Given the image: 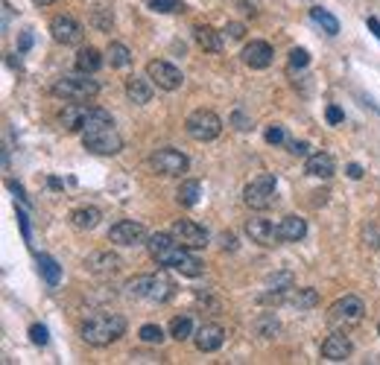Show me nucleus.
Masks as SVG:
<instances>
[{
  "instance_id": "1",
  "label": "nucleus",
  "mask_w": 380,
  "mask_h": 365,
  "mask_svg": "<svg viewBox=\"0 0 380 365\" xmlns=\"http://www.w3.org/2000/svg\"><path fill=\"white\" fill-rule=\"evenodd\" d=\"M147 249L152 254V260L158 263V266H167V269H176L181 272L184 278H199L205 272V263L193 254V249L181 246V242L173 237V234H164V231H158V234H152L147 240Z\"/></svg>"
},
{
  "instance_id": "2",
  "label": "nucleus",
  "mask_w": 380,
  "mask_h": 365,
  "mask_svg": "<svg viewBox=\"0 0 380 365\" xmlns=\"http://www.w3.org/2000/svg\"><path fill=\"white\" fill-rule=\"evenodd\" d=\"M82 147L94 155H117L123 149V138L105 108H94L91 112L88 123L82 129Z\"/></svg>"
},
{
  "instance_id": "3",
  "label": "nucleus",
  "mask_w": 380,
  "mask_h": 365,
  "mask_svg": "<svg viewBox=\"0 0 380 365\" xmlns=\"http://www.w3.org/2000/svg\"><path fill=\"white\" fill-rule=\"evenodd\" d=\"M79 333L88 345L105 348V345H112V342H117L126 333V318L121 313H112V310H100V313H91L88 318H85Z\"/></svg>"
},
{
  "instance_id": "4",
  "label": "nucleus",
  "mask_w": 380,
  "mask_h": 365,
  "mask_svg": "<svg viewBox=\"0 0 380 365\" xmlns=\"http://www.w3.org/2000/svg\"><path fill=\"white\" fill-rule=\"evenodd\" d=\"M126 292L132 298H144V301L152 304H164L176 295V284H173L164 272L155 275H135V278L126 281Z\"/></svg>"
},
{
  "instance_id": "5",
  "label": "nucleus",
  "mask_w": 380,
  "mask_h": 365,
  "mask_svg": "<svg viewBox=\"0 0 380 365\" xmlns=\"http://www.w3.org/2000/svg\"><path fill=\"white\" fill-rule=\"evenodd\" d=\"M53 97L64 99V103H88V99H94L97 94H100V85H97V79H91V73H68L62 76V79L53 82Z\"/></svg>"
},
{
  "instance_id": "6",
  "label": "nucleus",
  "mask_w": 380,
  "mask_h": 365,
  "mask_svg": "<svg viewBox=\"0 0 380 365\" xmlns=\"http://www.w3.org/2000/svg\"><path fill=\"white\" fill-rule=\"evenodd\" d=\"M363 316H366V304L357 295H345V298H340V301H333L328 307V325L333 330H345V333L360 325Z\"/></svg>"
},
{
  "instance_id": "7",
  "label": "nucleus",
  "mask_w": 380,
  "mask_h": 365,
  "mask_svg": "<svg viewBox=\"0 0 380 365\" xmlns=\"http://www.w3.org/2000/svg\"><path fill=\"white\" fill-rule=\"evenodd\" d=\"M275 196H278V181L273 173H264L252 179L243 187V202L252 207V211H266V207L275 205Z\"/></svg>"
},
{
  "instance_id": "8",
  "label": "nucleus",
  "mask_w": 380,
  "mask_h": 365,
  "mask_svg": "<svg viewBox=\"0 0 380 365\" xmlns=\"http://www.w3.org/2000/svg\"><path fill=\"white\" fill-rule=\"evenodd\" d=\"M184 129H188V135L193 140L208 143L223 135V120L216 112H211V108H197V112L188 114V120H184Z\"/></svg>"
},
{
  "instance_id": "9",
  "label": "nucleus",
  "mask_w": 380,
  "mask_h": 365,
  "mask_svg": "<svg viewBox=\"0 0 380 365\" xmlns=\"http://www.w3.org/2000/svg\"><path fill=\"white\" fill-rule=\"evenodd\" d=\"M149 167L155 170L158 175H167V179H179L181 173H188V155L173 149V147H164V149H155L149 158Z\"/></svg>"
},
{
  "instance_id": "10",
  "label": "nucleus",
  "mask_w": 380,
  "mask_h": 365,
  "mask_svg": "<svg viewBox=\"0 0 380 365\" xmlns=\"http://www.w3.org/2000/svg\"><path fill=\"white\" fill-rule=\"evenodd\" d=\"M147 76L152 79V85L161 88V91H179L181 82H184L181 71L176 68V64L164 62V59H152V62L147 64Z\"/></svg>"
},
{
  "instance_id": "11",
  "label": "nucleus",
  "mask_w": 380,
  "mask_h": 365,
  "mask_svg": "<svg viewBox=\"0 0 380 365\" xmlns=\"http://www.w3.org/2000/svg\"><path fill=\"white\" fill-rule=\"evenodd\" d=\"M108 240L114 242V246H123V249H132V246H140L147 237V228L135 223V219H121V223H114L112 231H108Z\"/></svg>"
},
{
  "instance_id": "12",
  "label": "nucleus",
  "mask_w": 380,
  "mask_h": 365,
  "mask_svg": "<svg viewBox=\"0 0 380 365\" xmlns=\"http://www.w3.org/2000/svg\"><path fill=\"white\" fill-rule=\"evenodd\" d=\"M50 32H53V38H56L59 44H64V47L82 44V38H85V27L73 15H56L50 21Z\"/></svg>"
},
{
  "instance_id": "13",
  "label": "nucleus",
  "mask_w": 380,
  "mask_h": 365,
  "mask_svg": "<svg viewBox=\"0 0 380 365\" xmlns=\"http://www.w3.org/2000/svg\"><path fill=\"white\" fill-rule=\"evenodd\" d=\"M170 234L188 249H205L208 246V231H205L199 223H193V219H179V223H173Z\"/></svg>"
},
{
  "instance_id": "14",
  "label": "nucleus",
  "mask_w": 380,
  "mask_h": 365,
  "mask_svg": "<svg viewBox=\"0 0 380 365\" xmlns=\"http://www.w3.org/2000/svg\"><path fill=\"white\" fill-rule=\"evenodd\" d=\"M94 108L85 105V103H64V108L59 112V126L68 131V135H73V131H82L85 123H88Z\"/></svg>"
},
{
  "instance_id": "15",
  "label": "nucleus",
  "mask_w": 380,
  "mask_h": 365,
  "mask_svg": "<svg viewBox=\"0 0 380 365\" xmlns=\"http://www.w3.org/2000/svg\"><path fill=\"white\" fill-rule=\"evenodd\" d=\"M246 234L252 237V242H257V246H264V249H273L281 242V234H278V225L275 223H269V219H249L246 223Z\"/></svg>"
},
{
  "instance_id": "16",
  "label": "nucleus",
  "mask_w": 380,
  "mask_h": 365,
  "mask_svg": "<svg viewBox=\"0 0 380 365\" xmlns=\"http://www.w3.org/2000/svg\"><path fill=\"white\" fill-rule=\"evenodd\" d=\"M351 339L345 336V330H336L333 336H328L322 342V357L328 360V362H345L351 357Z\"/></svg>"
},
{
  "instance_id": "17",
  "label": "nucleus",
  "mask_w": 380,
  "mask_h": 365,
  "mask_svg": "<svg viewBox=\"0 0 380 365\" xmlns=\"http://www.w3.org/2000/svg\"><path fill=\"white\" fill-rule=\"evenodd\" d=\"M193 342H197V348L202 353H214V351H220L223 348V342H225V327L223 325H216V322H208V325H202L197 330V336H193Z\"/></svg>"
},
{
  "instance_id": "18",
  "label": "nucleus",
  "mask_w": 380,
  "mask_h": 365,
  "mask_svg": "<svg viewBox=\"0 0 380 365\" xmlns=\"http://www.w3.org/2000/svg\"><path fill=\"white\" fill-rule=\"evenodd\" d=\"M273 56H275V50L269 47L266 41H252V44H246L243 47V64L246 68H252V71H264L273 64Z\"/></svg>"
},
{
  "instance_id": "19",
  "label": "nucleus",
  "mask_w": 380,
  "mask_h": 365,
  "mask_svg": "<svg viewBox=\"0 0 380 365\" xmlns=\"http://www.w3.org/2000/svg\"><path fill=\"white\" fill-rule=\"evenodd\" d=\"M121 266H123V260L112 251H94L91 257L85 260V269H88L91 275H97V278H108V275L121 272Z\"/></svg>"
},
{
  "instance_id": "20",
  "label": "nucleus",
  "mask_w": 380,
  "mask_h": 365,
  "mask_svg": "<svg viewBox=\"0 0 380 365\" xmlns=\"http://www.w3.org/2000/svg\"><path fill=\"white\" fill-rule=\"evenodd\" d=\"M290 290H296V286H292V275L290 272H278L275 278H269L266 292H260V304H273V301L278 304V301H284Z\"/></svg>"
},
{
  "instance_id": "21",
  "label": "nucleus",
  "mask_w": 380,
  "mask_h": 365,
  "mask_svg": "<svg viewBox=\"0 0 380 365\" xmlns=\"http://www.w3.org/2000/svg\"><path fill=\"white\" fill-rule=\"evenodd\" d=\"M333 170H336V164H333V155H328V152L310 155L307 164H304V173L313 175V179H331Z\"/></svg>"
},
{
  "instance_id": "22",
  "label": "nucleus",
  "mask_w": 380,
  "mask_h": 365,
  "mask_svg": "<svg viewBox=\"0 0 380 365\" xmlns=\"http://www.w3.org/2000/svg\"><path fill=\"white\" fill-rule=\"evenodd\" d=\"M126 97H129V103H135V105H147L152 99L149 76H147V79H144V76H129V79H126Z\"/></svg>"
},
{
  "instance_id": "23",
  "label": "nucleus",
  "mask_w": 380,
  "mask_h": 365,
  "mask_svg": "<svg viewBox=\"0 0 380 365\" xmlns=\"http://www.w3.org/2000/svg\"><path fill=\"white\" fill-rule=\"evenodd\" d=\"M278 234H281V242H299L307 234V223L301 216H284L278 223Z\"/></svg>"
},
{
  "instance_id": "24",
  "label": "nucleus",
  "mask_w": 380,
  "mask_h": 365,
  "mask_svg": "<svg viewBox=\"0 0 380 365\" xmlns=\"http://www.w3.org/2000/svg\"><path fill=\"white\" fill-rule=\"evenodd\" d=\"M103 53L97 50V47H82L79 53H76V71H82V73H97L103 68Z\"/></svg>"
},
{
  "instance_id": "25",
  "label": "nucleus",
  "mask_w": 380,
  "mask_h": 365,
  "mask_svg": "<svg viewBox=\"0 0 380 365\" xmlns=\"http://www.w3.org/2000/svg\"><path fill=\"white\" fill-rule=\"evenodd\" d=\"M71 223L79 231H91V228L100 225V211H97V207H76L71 214Z\"/></svg>"
},
{
  "instance_id": "26",
  "label": "nucleus",
  "mask_w": 380,
  "mask_h": 365,
  "mask_svg": "<svg viewBox=\"0 0 380 365\" xmlns=\"http://www.w3.org/2000/svg\"><path fill=\"white\" fill-rule=\"evenodd\" d=\"M197 44L202 50H208V53H220L223 50V38H220V32H216L214 27H197Z\"/></svg>"
},
{
  "instance_id": "27",
  "label": "nucleus",
  "mask_w": 380,
  "mask_h": 365,
  "mask_svg": "<svg viewBox=\"0 0 380 365\" xmlns=\"http://www.w3.org/2000/svg\"><path fill=\"white\" fill-rule=\"evenodd\" d=\"M105 59L112 62V68H126V64H132V50L123 41H112L105 50Z\"/></svg>"
},
{
  "instance_id": "28",
  "label": "nucleus",
  "mask_w": 380,
  "mask_h": 365,
  "mask_svg": "<svg viewBox=\"0 0 380 365\" xmlns=\"http://www.w3.org/2000/svg\"><path fill=\"white\" fill-rule=\"evenodd\" d=\"M278 330H281V325H278L275 313H264V316L255 318V333L260 339H273V336H278Z\"/></svg>"
},
{
  "instance_id": "29",
  "label": "nucleus",
  "mask_w": 380,
  "mask_h": 365,
  "mask_svg": "<svg viewBox=\"0 0 380 365\" xmlns=\"http://www.w3.org/2000/svg\"><path fill=\"white\" fill-rule=\"evenodd\" d=\"M290 304L296 307V310H313L319 304V292L316 290H310V286H304V290H296L290 295Z\"/></svg>"
},
{
  "instance_id": "30",
  "label": "nucleus",
  "mask_w": 380,
  "mask_h": 365,
  "mask_svg": "<svg viewBox=\"0 0 380 365\" xmlns=\"http://www.w3.org/2000/svg\"><path fill=\"white\" fill-rule=\"evenodd\" d=\"M199 193H202V187H199V181H181V187H179V205H184V207H193L199 202Z\"/></svg>"
},
{
  "instance_id": "31",
  "label": "nucleus",
  "mask_w": 380,
  "mask_h": 365,
  "mask_svg": "<svg viewBox=\"0 0 380 365\" xmlns=\"http://www.w3.org/2000/svg\"><path fill=\"white\" fill-rule=\"evenodd\" d=\"M310 18L313 21H316V24L325 29V32H328V36H336V32H340V21H336L331 12H328V9H310Z\"/></svg>"
},
{
  "instance_id": "32",
  "label": "nucleus",
  "mask_w": 380,
  "mask_h": 365,
  "mask_svg": "<svg viewBox=\"0 0 380 365\" xmlns=\"http://www.w3.org/2000/svg\"><path fill=\"white\" fill-rule=\"evenodd\" d=\"M38 266H41V275H45V281L50 286H56L62 281V269H59V263L50 257V254H41L38 257Z\"/></svg>"
},
{
  "instance_id": "33",
  "label": "nucleus",
  "mask_w": 380,
  "mask_h": 365,
  "mask_svg": "<svg viewBox=\"0 0 380 365\" xmlns=\"http://www.w3.org/2000/svg\"><path fill=\"white\" fill-rule=\"evenodd\" d=\"M193 333V322H190V316H176L170 322V336L176 339V342H184V339H190Z\"/></svg>"
},
{
  "instance_id": "34",
  "label": "nucleus",
  "mask_w": 380,
  "mask_h": 365,
  "mask_svg": "<svg viewBox=\"0 0 380 365\" xmlns=\"http://www.w3.org/2000/svg\"><path fill=\"white\" fill-rule=\"evenodd\" d=\"M138 336H140V342H144V345H161V342L167 339V333L158 325H144V327L138 330Z\"/></svg>"
},
{
  "instance_id": "35",
  "label": "nucleus",
  "mask_w": 380,
  "mask_h": 365,
  "mask_svg": "<svg viewBox=\"0 0 380 365\" xmlns=\"http://www.w3.org/2000/svg\"><path fill=\"white\" fill-rule=\"evenodd\" d=\"M149 6L155 9V12H179L181 9V0H149Z\"/></svg>"
},
{
  "instance_id": "36",
  "label": "nucleus",
  "mask_w": 380,
  "mask_h": 365,
  "mask_svg": "<svg viewBox=\"0 0 380 365\" xmlns=\"http://www.w3.org/2000/svg\"><path fill=\"white\" fill-rule=\"evenodd\" d=\"M264 138H266V143H273V147H278V143H284L287 140V131H284V126H269L266 131H264Z\"/></svg>"
},
{
  "instance_id": "37",
  "label": "nucleus",
  "mask_w": 380,
  "mask_h": 365,
  "mask_svg": "<svg viewBox=\"0 0 380 365\" xmlns=\"http://www.w3.org/2000/svg\"><path fill=\"white\" fill-rule=\"evenodd\" d=\"M290 64H292V68H307V64H310V53L304 50V47H296V50L290 53Z\"/></svg>"
},
{
  "instance_id": "38",
  "label": "nucleus",
  "mask_w": 380,
  "mask_h": 365,
  "mask_svg": "<svg viewBox=\"0 0 380 365\" xmlns=\"http://www.w3.org/2000/svg\"><path fill=\"white\" fill-rule=\"evenodd\" d=\"M29 339L36 342V345H47V342H50V330L45 325H32L29 327Z\"/></svg>"
},
{
  "instance_id": "39",
  "label": "nucleus",
  "mask_w": 380,
  "mask_h": 365,
  "mask_svg": "<svg viewBox=\"0 0 380 365\" xmlns=\"http://www.w3.org/2000/svg\"><path fill=\"white\" fill-rule=\"evenodd\" d=\"M290 155H296V158H310V143L307 140H290Z\"/></svg>"
},
{
  "instance_id": "40",
  "label": "nucleus",
  "mask_w": 380,
  "mask_h": 365,
  "mask_svg": "<svg viewBox=\"0 0 380 365\" xmlns=\"http://www.w3.org/2000/svg\"><path fill=\"white\" fill-rule=\"evenodd\" d=\"M325 117H328V123H331V126H340L342 120H345V114H342V108H340V105H328Z\"/></svg>"
},
{
  "instance_id": "41",
  "label": "nucleus",
  "mask_w": 380,
  "mask_h": 365,
  "mask_svg": "<svg viewBox=\"0 0 380 365\" xmlns=\"http://www.w3.org/2000/svg\"><path fill=\"white\" fill-rule=\"evenodd\" d=\"M363 240H366L372 249H380V231H377L375 225H368V228L363 231Z\"/></svg>"
},
{
  "instance_id": "42",
  "label": "nucleus",
  "mask_w": 380,
  "mask_h": 365,
  "mask_svg": "<svg viewBox=\"0 0 380 365\" xmlns=\"http://www.w3.org/2000/svg\"><path fill=\"white\" fill-rule=\"evenodd\" d=\"M231 123H234V129H237V131H249V129H252V123L246 120V114H243V112H234V114H231Z\"/></svg>"
},
{
  "instance_id": "43",
  "label": "nucleus",
  "mask_w": 380,
  "mask_h": 365,
  "mask_svg": "<svg viewBox=\"0 0 380 365\" xmlns=\"http://www.w3.org/2000/svg\"><path fill=\"white\" fill-rule=\"evenodd\" d=\"M225 36L231 38V41H240V38L246 36V27H243V24H228V27H225Z\"/></svg>"
},
{
  "instance_id": "44",
  "label": "nucleus",
  "mask_w": 380,
  "mask_h": 365,
  "mask_svg": "<svg viewBox=\"0 0 380 365\" xmlns=\"http://www.w3.org/2000/svg\"><path fill=\"white\" fill-rule=\"evenodd\" d=\"M220 242H223L225 251H234L237 249V237L234 234H220Z\"/></svg>"
},
{
  "instance_id": "45",
  "label": "nucleus",
  "mask_w": 380,
  "mask_h": 365,
  "mask_svg": "<svg viewBox=\"0 0 380 365\" xmlns=\"http://www.w3.org/2000/svg\"><path fill=\"white\" fill-rule=\"evenodd\" d=\"M360 175H363L360 164H349V179H360Z\"/></svg>"
},
{
  "instance_id": "46",
  "label": "nucleus",
  "mask_w": 380,
  "mask_h": 365,
  "mask_svg": "<svg viewBox=\"0 0 380 365\" xmlns=\"http://www.w3.org/2000/svg\"><path fill=\"white\" fill-rule=\"evenodd\" d=\"M18 47H21V53L32 47V36H29V32H24V36H21V44H18Z\"/></svg>"
},
{
  "instance_id": "47",
  "label": "nucleus",
  "mask_w": 380,
  "mask_h": 365,
  "mask_svg": "<svg viewBox=\"0 0 380 365\" xmlns=\"http://www.w3.org/2000/svg\"><path fill=\"white\" fill-rule=\"evenodd\" d=\"M368 29H372L375 36L380 38V21H377V18H368Z\"/></svg>"
},
{
  "instance_id": "48",
  "label": "nucleus",
  "mask_w": 380,
  "mask_h": 365,
  "mask_svg": "<svg viewBox=\"0 0 380 365\" xmlns=\"http://www.w3.org/2000/svg\"><path fill=\"white\" fill-rule=\"evenodd\" d=\"M32 3H36V6H53L56 0H32Z\"/></svg>"
},
{
  "instance_id": "49",
  "label": "nucleus",
  "mask_w": 380,
  "mask_h": 365,
  "mask_svg": "<svg viewBox=\"0 0 380 365\" xmlns=\"http://www.w3.org/2000/svg\"><path fill=\"white\" fill-rule=\"evenodd\" d=\"M377 333H380V325H377Z\"/></svg>"
}]
</instances>
